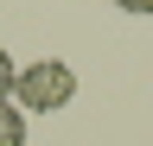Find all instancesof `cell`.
I'll return each instance as SVG.
<instances>
[{
    "mask_svg": "<svg viewBox=\"0 0 153 146\" xmlns=\"http://www.w3.org/2000/svg\"><path fill=\"white\" fill-rule=\"evenodd\" d=\"M70 95H76V70L57 64V57L26 64L19 83H13V108L19 114H57V108H70Z\"/></svg>",
    "mask_w": 153,
    "mask_h": 146,
    "instance_id": "1",
    "label": "cell"
},
{
    "mask_svg": "<svg viewBox=\"0 0 153 146\" xmlns=\"http://www.w3.org/2000/svg\"><path fill=\"white\" fill-rule=\"evenodd\" d=\"M0 146H26V114L13 102H0Z\"/></svg>",
    "mask_w": 153,
    "mask_h": 146,
    "instance_id": "2",
    "label": "cell"
},
{
    "mask_svg": "<svg viewBox=\"0 0 153 146\" xmlns=\"http://www.w3.org/2000/svg\"><path fill=\"white\" fill-rule=\"evenodd\" d=\"M13 83H19V64L13 51H0V102H13Z\"/></svg>",
    "mask_w": 153,
    "mask_h": 146,
    "instance_id": "3",
    "label": "cell"
},
{
    "mask_svg": "<svg viewBox=\"0 0 153 146\" xmlns=\"http://www.w3.org/2000/svg\"><path fill=\"white\" fill-rule=\"evenodd\" d=\"M121 13H153V0H115Z\"/></svg>",
    "mask_w": 153,
    "mask_h": 146,
    "instance_id": "4",
    "label": "cell"
}]
</instances>
